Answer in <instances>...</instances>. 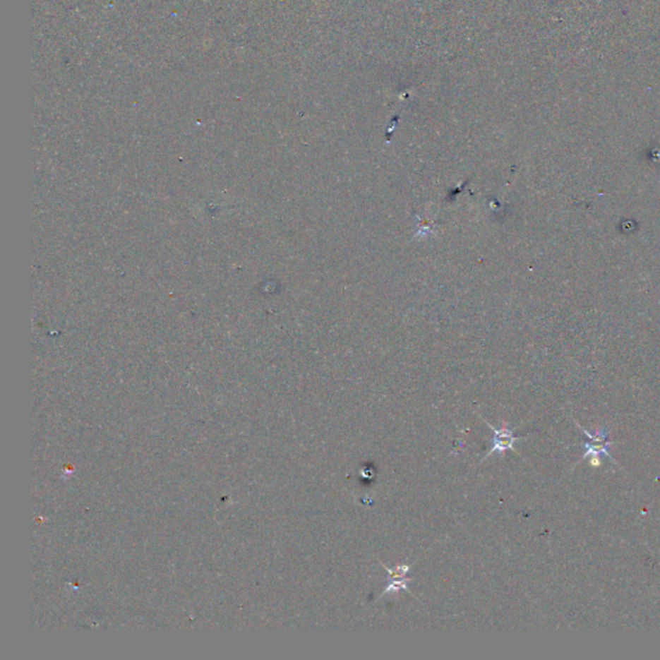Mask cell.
<instances>
[{"label":"cell","instance_id":"3","mask_svg":"<svg viewBox=\"0 0 660 660\" xmlns=\"http://www.w3.org/2000/svg\"><path fill=\"white\" fill-rule=\"evenodd\" d=\"M412 580H413V578L395 579L390 584H387L385 591L379 596V599L385 597L386 594H396V592H400V591H407V592L410 594V591L408 589V583L409 582H412Z\"/></svg>","mask_w":660,"mask_h":660},{"label":"cell","instance_id":"4","mask_svg":"<svg viewBox=\"0 0 660 660\" xmlns=\"http://www.w3.org/2000/svg\"><path fill=\"white\" fill-rule=\"evenodd\" d=\"M382 566H383V569L390 574V577L392 579L404 578V577L408 574L409 571H410V568H412L410 565H397L395 569H390V568H387L385 565H382Z\"/></svg>","mask_w":660,"mask_h":660},{"label":"cell","instance_id":"2","mask_svg":"<svg viewBox=\"0 0 660 660\" xmlns=\"http://www.w3.org/2000/svg\"><path fill=\"white\" fill-rule=\"evenodd\" d=\"M577 426L584 432L587 438H589V441L584 444L586 452L583 454L582 460H584L587 457H589V458H592V457H608L610 460H614L611 458L610 452H608V448L611 446V443L608 441V432H606V430L600 428V430L596 431L594 435H592L588 431L584 430L579 423H577Z\"/></svg>","mask_w":660,"mask_h":660},{"label":"cell","instance_id":"1","mask_svg":"<svg viewBox=\"0 0 660 660\" xmlns=\"http://www.w3.org/2000/svg\"><path fill=\"white\" fill-rule=\"evenodd\" d=\"M482 419H484V418H482ZM484 422L486 423V426L489 427L490 430L493 431L494 436H493V440H491V441H493V448H491L489 452H488V454H486V455H485V457H484V458L480 460V463H479V464L484 463V462L488 460L490 455H493L494 452H499V454H502V455H503V454H505V452H508V450L516 452V450H515V446H513L515 445V443H516L517 440H522V438H517V436H515V435H513V428H511V427H510L507 423L503 424V427H500V428H496V427H494V426H491V424H490L488 421H485V419H484Z\"/></svg>","mask_w":660,"mask_h":660}]
</instances>
